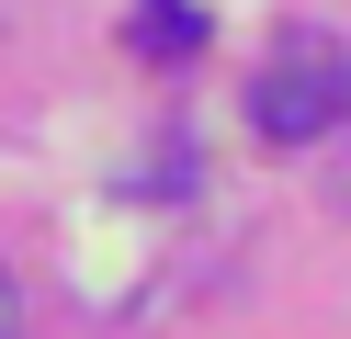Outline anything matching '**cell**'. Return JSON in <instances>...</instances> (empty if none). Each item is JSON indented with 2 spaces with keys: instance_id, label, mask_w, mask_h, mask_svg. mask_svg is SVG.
Segmentation results:
<instances>
[{
  "instance_id": "1",
  "label": "cell",
  "mask_w": 351,
  "mask_h": 339,
  "mask_svg": "<svg viewBox=\"0 0 351 339\" xmlns=\"http://www.w3.org/2000/svg\"><path fill=\"white\" fill-rule=\"evenodd\" d=\"M340 113H351V68H340L328 34H295L272 68H261V90H250V125L272 136V147H306V136H328Z\"/></svg>"
},
{
  "instance_id": "2",
  "label": "cell",
  "mask_w": 351,
  "mask_h": 339,
  "mask_svg": "<svg viewBox=\"0 0 351 339\" xmlns=\"http://www.w3.org/2000/svg\"><path fill=\"white\" fill-rule=\"evenodd\" d=\"M136 45H159V57H170V45H204V12H193V0H147V12H136Z\"/></svg>"
},
{
  "instance_id": "3",
  "label": "cell",
  "mask_w": 351,
  "mask_h": 339,
  "mask_svg": "<svg viewBox=\"0 0 351 339\" xmlns=\"http://www.w3.org/2000/svg\"><path fill=\"white\" fill-rule=\"evenodd\" d=\"M0 339H23V305H12V283H0Z\"/></svg>"
}]
</instances>
